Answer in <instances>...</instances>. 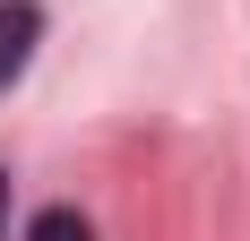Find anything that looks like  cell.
I'll list each match as a JSON object with an SVG mask.
<instances>
[{
    "label": "cell",
    "mask_w": 250,
    "mask_h": 241,
    "mask_svg": "<svg viewBox=\"0 0 250 241\" xmlns=\"http://www.w3.org/2000/svg\"><path fill=\"white\" fill-rule=\"evenodd\" d=\"M35 35H43V9H35V0H0V86L26 69Z\"/></svg>",
    "instance_id": "1"
},
{
    "label": "cell",
    "mask_w": 250,
    "mask_h": 241,
    "mask_svg": "<svg viewBox=\"0 0 250 241\" xmlns=\"http://www.w3.org/2000/svg\"><path fill=\"white\" fill-rule=\"evenodd\" d=\"M26 241H95V224L78 216V207H43V216L26 224Z\"/></svg>",
    "instance_id": "2"
},
{
    "label": "cell",
    "mask_w": 250,
    "mask_h": 241,
    "mask_svg": "<svg viewBox=\"0 0 250 241\" xmlns=\"http://www.w3.org/2000/svg\"><path fill=\"white\" fill-rule=\"evenodd\" d=\"M0 241H9V172H0Z\"/></svg>",
    "instance_id": "3"
}]
</instances>
